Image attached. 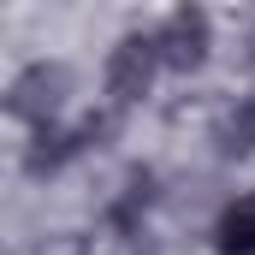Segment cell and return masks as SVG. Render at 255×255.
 <instances>
[{"mask_svg": "<svg viewBox=\"0 0 255 255\" xmlns=\"http://www.w3.org/2000/svg\"><path fill=\"white\" fill-rule=\"evenodd\" d=\"M71 83H77V77H71V65H65V60H30L18 77H12V89H6V107H12L24 125L48 130V125H60Z\"/></svg>", "mask_w": 255, "mask_h": 255, "instance_id": "6da1fadb", "label": "cell"}, {"mask_svg": "<svg viewBox=\"0 0 255 255\" xmlns=\"http://www.w3.org/2000/svg\"><path fill=\"white\" fill-rule=\"evenodd\" d=\"M214 148H220L226 160H250V154H255V95H238V101L220 113Z\"/></svg>", "mask_w": 255, "mask_h": 255, "instance_id": "277c9868", "label": "cell"}, {"mask_svg": "<svg viewBox=\"0 0 255 255\" xmlns=\"http://www.w3.org/2000/svg\"><path fill=\"white\" fill-rule=\"evenodd\" d=\"M214 250L220 255H255V190L220 208V220H214Z\"/></svg>", "mask_w": 255, "mask_h": 255, "instance_id": "5b68a950", "label": "cell"}, {"mask_svg": "<svg viewBox=\"0 0 255 255\" xmlns=\"http://www.w3.org/2000/svg\"><path fill=\"white\" fill-rule=\"evenodd\" d=\"M154 71H160L154 30H130V36H119V48L107 54V101H113V107H136V101H148Z\"/></svg>", "mask_w": 255, "mask_h": 255, "instance_id": "7a4b0ae2", "label": "cell"}, {"mask_svg": "<svg viewBox=\"0 0 255 255\" xmlns=\"http://www.w3.org/2000/svg\"><path fill=\"white\" fill-rule=\"evenodd\" d=\"M154 48H160V65L166 71H202L208 54H214V18L202 6H178L154 24Z\"/></svg>", "mask_w": 255, "mask_h": 255, "instance_id": "3957f363", "label": "cell"}]
</instances>
